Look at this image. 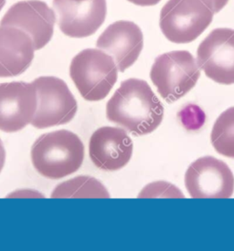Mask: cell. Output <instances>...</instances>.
Listing matches in <instances>:
<instances>
[{
  "mask_svg": "<svg viewBox=\"0 0 234 251\" xmlns=\"http://www.w3.org/2000/svg\"><path fill=\"white\" fill-rule=\"evenodd\" d=\"M185 186L193 199H230L234 192V176L224 162L205 156L188 166Z\"/></svg>",
  "mask_w": 234,
  "mask_h": 251,
  "instance_id": "52a82bcc",
  "label": "cell"
},
{
  "mask_svg": "<svg viewBox=\"0 0 234 251\" xmlns=\"http://www.w3.org/2000/svg\"><path fill=\"white\" fill-rule=\"evenodd\" d=\"M209 0H168L160 13L162 33L177 44L194 41L213 20Z\"/></svg>",
  "mask_w": 234,
  "mask_h": 251,
  "instance_id": "277c9868",
  "label": "cell"
},
{
  "mask_svg": "<svg viewBox=\"0 0 234 251\" xmlns=\"http://www.w3.org/2000/svg\"><path fill=\"white\" fill-rule=\"evenodd\" d=\"M6 4V0H0V11L2 10V8L4 7Z\"/></svg>",
  "mask_w": 234,
  "mask_h": 251,
  "instance_id": "44dd1931",
  "label": "cell"
},
{
  "mask_svg": "<svg viewBox=\"0 0 234 251\" xmlns=\"http://www.w3.org/2000/svg\"><path fill=\"white\" fill-rule=\"evenodd\" d=\"M38 92V108L31 125L37 129L66 125L74 119L78 104L62 79L49 76L33 81Z\"/></svg>",
  "mask_w": 234,
  "mask_h": 251,
  "instance_id": "8992f818",
  "label": "cell"
},
{
  "mask_svg": "<svg viewBox=\"0 0 234 251\" xmlns=\"http://www.w3.org/2000/svg\"><path fill=\"white\" fill-rule=\"evenodd\" d=\"M61 32L71 38L94 35L106 18V0H53Z\"/></svg>",
  "mask_w": 234,
  "mask_h": 251,
  "instance_id": "30bf717a",
  "label": "cell"
},
{
  "mask_svg": "<svg viewBox=\"0 0 234 251\" xmlns=\"http://www.w3.org/2000/svg\"><path fill=\"white\" fill-rule=\"evenodd\" d=\"M96 47L111 55L118 71L124 73L138 59L144 47V37L135 23L119 20L101 34Z\"/></svg>",
  "mask_w": 234,
  "mask_h": 251,
  "instance_id": "4fadbf2b",
  "label": "cell"
},
{
  "mask_svg": "<svg viewBox=\"0 0 234 251\" xmlns=\"http://www.w3.org/2000/svg\"><path fill=\"white\" fill-rule=\"evenodd\" d=\"M138 198H172L184 199V195L178 187L167 182H156L147 185L138 196Z\"/></svg>",
  "mask_w": 234,
  "mask_h": 251,
  "instance_id": "e0dca14e",
  "label": "cell"
},
{
  "mask_svg": "<svg viewBox=\"0 0 234 251\" xmlns=\"http://www.w3.org/2000/svg\"><path fill=\"white\" fill-rule=\"evenodd\" d=\"M55 22V13L45 2L27 0L9 7L0 26H16L24 30L33 40L35 50H39L52 40Z\"/></svg>",
  "mask_w": 234,
  "mask_h": 251,
  "instance_id": "8fae6325",
  "label": "cell"
},
{
  "mask_svg": "<svg viewBox=\"0 0 234 251\" xmlns=\"http://www.w3.org/2000/svg\"><path fill=\"white\" fill-rule=\"evenodd\" d=\"M35 169L49 179H60L77 172L84 160V146L74 132L58 130L44 133L31 148Z\"/></svg>",
  "mask_w": 234,
  "mask_h": 251,
  "instance_id": "7a4b0ae2",
  "label": "cell"
},
{
  "mask_svg": "<svg viewBox=\"0 0 234 251\" xmlns=\"http://www.w3.org/2000/svg\"><path fill=\"white\" fill-rule=\"evenodd\" d=\"M133 141L122 128L105 126L93 133L89 154L94 165L104 171H117L129 163L133 154Z\"/></svg>",
  "mask_w": 234,
  "mask_h": 251,
  "instance_id": "7c38bea8",
  "label": "cell"
},
{
  "mask_svg": "<svg viewBox=\"0 0 234 251\" xmlns=\"http://www.w3.org/2000/svg\"><path fill=\"white\" fill-rule=\"evenodd\" d=\"M210 141L220 154L234 159V107L224 111L216 120Z\"/></svg>",
  "mask_w": 234,
  "mask_h": 251,
  "instance_id": "2e32d148",
  "label": "cell"
},
{
  "mask_svg": "<svg viewBox=\"0 0 234 251\" xmlns=\"http://www.w3.org/2000/svg\"><path fill=\"white\" fill-rule=\"evenodd\" d=\"M38 108L33 82L0 83V131L16 132L31 124Z\"/></svg>",
  "mask_w": 234,
  "mask_h": 251,
  "instance_id": "9c48e42d",
  "label": "cell"
},
{
  "mask_svg": "<svg viewBox=\"0 0 234 251\" xmlns=\"http://www.w3.org/2000/svg\"><path fill=\"white\" fill-rule=\"evenodd\" d=\"M211 7H212V10L214 14L220 12L223 7L227 5L229 0H209Z\"/></svg>",
  "mask_w": 234,
  "mask_h": 251,
  "instance_id": "d6986e66",
  "label": "cell"
},
{
  "mask_svg": "<svg viewBox=\"0 0 234 251\" xmlns=\"http://www.w3.org/2000/svg\"><path fill=\"white\" fill-rule=\"evenodd\" d=\"M197 61L208 78L220 84H234V29L212 30L198 48Z\"/></svg>",
  "mask_w": 234,
  "mask_h": 251,
  "instance_id": "ba28073f",
  "label": "cell"
},
{
  "mask_svg": "<svg viewBox=\"0 0 234 251\" xmlns=\"http://www.w3.org/2000/svg\"><path fill=\"white\" fill-rule=\"evenodd\" d=\"M107 119L134 135H147L160 126L164 106L146 80L128 79L121 83L106 105Z\"/></svg>",
  "mask_w": 234,
  "mask_h": 251,
  "instance_id": "6da1fadb",
  "label": "cell"
},
{
  "mask_svg": "<svg viewBox=\"0 0 234 251\" xmlns=\"http://www.w3.org/2000/svg\"><path fill=\"white\" fill-rule=\"evenodd\" d=\"M52 199H109L110 195L99 180L91 176H78L56 186Z\"/></svg>",
  "mask_w": 234,
  "mask_h": 251,
  "instance_id": "9a60e30c",
  "label": "cell"
},
{
  "mask_svg": "<svg viewBox=\"0 0 234 251\" xmlns=\"http://www.w3.org/2000/svg\"><path fill=\"white\" fill-rule=\"evenodd\" d=\"M118 68L113 57L100 49H86L74 57L70 75L81 97L99 101L107 96L117 81Z\"/></svg>",
  "mask_w": 234,
  "mask_h": 251,
  "instance_id": "3957f363",
  "label": "cell"
},
{
  "mask_svg": "<svg viewBox=\"0 0 234 251\" xmlns=\"http://www.w3.org/2000/svg\"><path fill=\"white\" fill-rule=\"evenodd\" d=\"M129 2L133 3L136 6H140V7H151L155 6L156 4H158L161 0H128Z\"/></svg>",
  "mask_w": 234,
  "mask_h": 251,
  "instance_id": "ac0fdd59",
  "label": "cell"
},
{
  "mask_svg": "<svg viewBox=\"0 0 234 251\" xmlns=\"http://www.w3.org/2000/svg\"><path fill=\"white\" fill-rule=\"evenodd\" d=\"M35 47L30 36L19 27L0 26V78L25 73L34 59Z\"/></svg>",
  "mask_w": 234,
  "mask_h": 251,
  "instance_id": "5bb4252c",
  "label": "cell"
},
{
  "mask_svg": "<svg viewBox=\"0 0 234 251\" xmlns=\"http://www.w3.org/2000/svg\"><path fill=\"white\" fill-rule=\"evenodd\" d=\"M5 160H6V151H5L4 145L0 139V173L5 165Z\"/></svg>",
  "mask_w": 234,
  "mask_h": 251,
  "instance_id": "ffe728a7",
  "label": "cell"
},
{
  "mask_svg": "<svg viewBox=\"0 0 234 251\" xmlns=\"http://www.w3.org/2000/svg\"><path fill=\"white\" fill-rule=\"evenodd\" d=\"M201 77L193 55L187 50L165 53L155 60L150 78L157 93L173 103L189 93Z\"/></svg>",
  "mask_w": 234,
  "mask_h": 251,
  "instance_id": "5b68a950",
  "label": "cell"
}]
</instances>
